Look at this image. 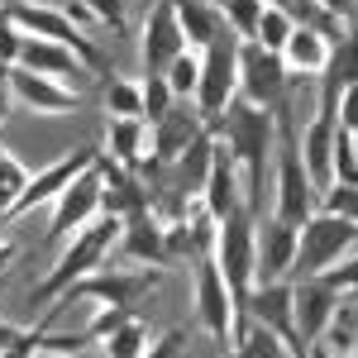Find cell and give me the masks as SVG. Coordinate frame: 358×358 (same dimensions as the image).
I'll list each match as a JSON object with an SVG mask.
<instances>
[{
  "mask_svg": "<svg viewBox=\"0 0 358 358\" xmlns=\"http://www.w3.org/2000/svg\"><path fill=\"white\" fill-rule=\"evenodd\" d=\"M210 129L224 143V153L234 158V167L244 172V182H248L244 206H248V215H258L263 196H268V153L277 148V115L244 101V96H234Z\"/></svg>",
  "mask_w": 358,
  "mask_h": 358,
  "instance_id": "1",
  "label": "cell"
},
{
  "mask_svg": "<svg viewBox=\"0 0 358 358\" xmlns=\"http://www.w3.org/2000/svg\"><path fill=\"white\" fill-rule=\"evenodd\" d=\"M120 229H124V220H120V215H110V210H106V215H96L91 224H82V229L67 239V248L57 253L53 273L34 287V306H38V301H57V296H62L77 277L96 273V268L106 263V253L120 244Z\"/></svg>",
  "mask_w": 358,
  "mask_h": 358,
  "instance_id": "2",
  "label": "cell"
},
{
  "mask_svg": "<svg viewBox=\"0 0 358 358\" xmlns=\"http://www.w3.org/2000/svg\"><path fill=\"white\" fill-rule=\"evenodd\" d=\"M239 96V34L220 29L210 38V48H201V77H196V115L206 124H215L224 106Z\"/></svg>",
  "mask_w": 358,
  "mask_h": 358,
  "instance_id": "3",
  "label": "cell"
},
{
  "mask_svg": "<svg viewBox=\"0 0 358 358\" xmlns=\"http://www.w3.org/2000/svg\"><path fill=\"white\" fill-rule=\"evenodd\" d=\"M354 244H358V224L315 206V215L296 229V263H292V273L296 277H320L325 268H334Z\"/></svg>",
  "mask_w": 358,
  "mask_h": 358,
  "instance_id": "4",
  "label": "cell"
},
{
  "mask_svg": "<svg viewBox=\"0 0 358 358\" xmlns=\"http://www.w3.org/2000/svg\"><path fill=\"white\" fill-rule=\"evenodd\" d=\"M253 234H258V220L248 215V206H239L234 215H224L215 224V239H210V258H215V268H220L234 306L244 301L248 287H253Z\"/></svg>",
  "mask_w": 358,
  "mask_h": 358,
  "instance_id": "5",
  "label": "cell"
},
{
  "mask_svg": "<svg viewBox=\"0 0 358 358\" xmlns=\"http://www.w3.org/2000/svg\"><path fill=\"white\" fill-rule=\"evenodd\" d=\"M158 282H163V268H96V273L77 277L57 301L62 306L96 301V306H124V310H134Z\"/></svg>",
  "mask_w": 358,
  "mask_h": 358,
  "instance_id": "6",
  "label": "cell"
},
{
  "mask_svg": "<svg viewBox=\"0 0 358 358\" xmlns=\"http://www.w3.org/2000/svg\"><path fill=\"white\" fill-rule=\"evenodd\" d=\"M315 206H320V196H315V182L306 177L301 148H296V129L282 120L277 124V206H273V215L301 229L315 215Z\"/></svg>",
  "mask_w": 358,
  "mask_h": 358,
  "instance_id": "7",
  "label": "cell"
},
{
  "mask_svg": "<svg viewBox=\"0 0 358 358\" xmlns=\"http://www.w3.org/2000/svg\"><path fill=\"white\" fill-rule=\"evenodd\" d=\"M287 82H292V72L282 67V57L268 53L253 38H239V96L244 101H253V106H263L282 120L287 115Z\"/></svg>",
  "mask_w": 358,
  "mask_h": 358,
  "instance_id": "8",
  "label": "cell"
},
{
  "mask_svg": "<svg viewBox=\"0 0 358 358\" xmlns=\"http://www.w3.org/2000/svg\"><path fill=\"white\" fill-rule=\"evenodd\" d=\"M196 315H201L206 334L215 344H224V349H229L234 330L244 325V315H239V306H234V296H229V287H224V277L210 253H201V263H196Z\"/></svg>",
  "mask_w": 358,
  "mask_h": 358,
  "instance_id": "9",
  "label": "cell"
},
{
  "mask_svg": "<svg viewBox=\"0 0 358 358\" xmlns=\"http://www.w3.org/2000/svg\"><path fill=\"white\" fill-rule=\"evenodd\" d=\"M96 158H101V148H72V153H62L57 163H48L43 172H29L24 192L15 196V206H10V220H20V215H29V210H38V206L57 201V196L67 192V187H72Z\"/></svg>",
  "mask_w": 358,
  "mask_h": 358,
  "instance_id": "10",
  "label": "cell"
},
{
  "mask_svg": "<svg viewBox=\"0 0 358 358\" xmlns=\"http://www.w3.org/2000/svg\"><path fill=\"white\" fill-rule=\"evenodd\" d=\"M248 320H258V325H268V330L292 349V354L301 358V334H296V306H292V282H253L248 287V296L239 301Z\"/></svg>",
  "mask_w": 358,
  "mask_h": 358,
  "instance_id": "11",
  "label": "cell"
},
{
  "mask_svg": "<svg viewBox=\"0 0 358 358\" xmlns=\"http://www.w3.org/2000/svg\"><path fill=\"white\" fill-rule=\"evenodd\" d=\"M101 215V172H96V163L86 167L82 177L67 187V192L53 201V215H48V244H67L82 224H91Z\"/></svg>",
  "mask_w": 358,
  "mask_h": 358,
  "instance_id": "12",
  "label": "cell"
},
{
  "mask_svg": "<svg viewBox=\"0 0 358 358\" xmlns=\"http://www.w3.org/2000/svg\"><path fill=\"white\" fill-rule=\"evenodd\" d=\"M292 306H296V334H301V344H315V339H325L334 310H339V287L325 282V277H296L292 282Z\"/></svg>",
  "mask_w": 358,
  "mask_h": 358,
  "instance_id": "13",
  "label": "cell"
},
{
  "mask_svg": "<svg viewBox=\"0 0 358 358\" xmlns=\"http://www.w3.org/2000/svg\"><path fill=\"white\" fill-rule=\"evenodd\" d=\"M177 53H187V38H182V24H177V10L172 0H158L143 20V38H138V57H143V77H163L167 62Z\"/></svg>",
  "mask_w": 358,
  "mask_h": 358,
  "instance_id": "14",
  "label": "cell"
},
{
  "mask_svg": "<svg viewBox=\"0 0 358 358\" xmlns=\"http://www.w3.org/2000/svg\"><path fill=\"white\" fill-rule=\"evenodd\" d=\"M296 263V224L287 220H258L253 234V282H282Z\"/></svg>",
  "mask_w": 358,
  "mask_h": 358,
  "instance_id": "15",
  "label": "cell"
},
{
  "mask_svg": "<svg viewBox=\"0 0 358 358\" xmlns=\"http://www.w3.org/2000/svg\"><path fill=\"white\" fill-rule=\"evenodd\" d=\"M10 91L34 115H72L82 106V96L72 86L53 82V77H38V72H24V67H10Z\"/></svg>",
  "mask_w": 358,
  "mask_h": 358,
  "instance_id": "16",
  "label": "cell"
},
{
  "mask_svg": "<svg viewBox=\"0 0 358 358\" xmlns=\"http://www.w3.org/2000/svg\"><path fill=\"white\" fill-rule=\"evenodd\" d=\"M239 206H244V196H239V167L224 153V143H215V163H210L206 182H201V210L220 224L224 215H234Z\"/></svg>",
  "mask_w": 358,
  "mask_h": 358,
  "instance_id": "17",
  "label": "cell"
},
{
  "mask_svg": "<svg viewBox=\"0 0 358 358\" xmlns=\"http://www.w3.org/2000/svg\"><path fill=\"white\" fill-rule=\"evenodd\" d=\"M96 172H101V210H110V215H120V220H129V215H138V210H148V192L134 182L129 167L110 163V158L101 153V158H96Z\"/></svg>",
  "mask_w": 358,
  "mask_h": 358,
  "instance_id": "18",
  "label": "cell"
},
{
  "mask_svg": "<svg viewBox=\"0 0 358 358\" xmlns=\"http://www.w3.org/2000/svg\"><path fill=\"white\" fill-rule=\"evenodd\" d=\"M148 129H153V167H172L192 148V138L206 129V120L196 110H177V106H172V110H167L163 120H153Z\"/></svg>",
  "mask_w": 358,
  "mask_h": 358,
  "instance_id": "19",
  "label": "cell"
},
{
  "mask_svg": "<svg viewBox=\"0 0 358 358\" xmlns=\"http://www.w3.org/2000/svg\"><path fill=\"white\" fill-rule=\"evenodd\" d=\"M320 77H325V86H320V110H334L339 91L358 82V10L349 15V34L339 43H330V57H325Z\"/></svg>",
  "mask_w": 358,
  "mask_h": 358,
  "instance_id": "20",
  "label": "cell"
},
{
  "mask_svg": "<svg viewBox=\"0 0 358 358\" xmlns=\"http://www.w3.org/2000/svg\"><path fill=\"white\" fill-rule=\"evenodd\" d=\"M15 67H24V72H38V77H53V82H72V77H86V62L72 48H62L53 38H29L24 34V48H20V62Z\"/></svg>",
  "mask_w": 358,
  "mask_h": 358,
  "instance_id": "21",
  "label": "cell"
},
{
  "mask_svg": "<svg viewBox=\"0 0 358 358\" xmlns=\"http://www.w3.org/2000/svg\"><path fill=\"white\" fill-rule=\"evenodd\" d=\"M334 110H320L310 124H306V134H296V148H301V163H306V177L315 182V192H325L330 187V158H334Z\"/></svg>",
  "mask_w": 358,
  "mask_h": 358,
  "instance_id": "22",
  "label": "cell"
},
{
  "mask_svg": "<svg viewBox=\"0 0 358 358\" xmlns=\"http://www.w3.org/2000/svg\"><path fill=\"white\" fill-rule=\"evenodd\" d=\"M120 253L124 258H138V263H148V268H158V263H167V239H163V220L153 215V210H138V215H129L124 220V229H120Z\"/></svg>",
  "mask_w": 358,
  "mask_h": 358,
  "instance_id": "23",
  "label": "cell"
},
{
  "mask_svg": "<svg viewBox=\"0 0 358 358\" xmlns=\"http://www.w3.org/2000/svg\"><path fill=\"white\" fill-rule=\"evenodd\" d=\"M143 138H148V120H138V115H110V124H106V158L120 167H129L138 172L143 167Z\"/></svg>",
  "mask_w": 358,
  "mask_h": 358,
  "instance_id": "24",
  "label": "cell"
},
{
  "mask_svg": "<svg viewBox=\"0 0 358 358\" xmlns=\"http://www.w3.org/2000/svg\"><path fill=\"white\" fill-rule=\"evenodd\" d=\"M282 67L287 72H306V77H315L320 67H325V57H330V38L320 34V29H310V24H296L292 29V38H287V48H282Z\"/></svg>",
  "mask_w": 358,
  "mask_h": 358,
  "instance_id": "25",
  "label": "cell"
},
{
  "mask_svg": "<svg viewBox=\"0 0 358 358\" xmlns=\"http://www.w3.org/2000/svg\"><path fill=\"white\" fill-rule=\"evenodd\" d=\"M172 10H177V24H182V38L192 43V53L210 48V38L224 29V15H215L206 0H172Z\"/></svg>",
  "mask_w": 358,
  "mask_h": 358,
  "instance_id": "26",
  "label": "cell"
},
{
  "mask_svg": "<svg viewBox=\"0 0 358 358\" xmlns=\"http://www.w3.org/2000/svg\"><path fill=\"white\" fill-rule=\"evenodd\" d=\"M215 143H220V138H215V129H210V124H206V129L192 138V148L172 163V167H177V177H182V192H201L206 172H210V163H215Z\"/></svg>",
  "mask_w": 358,
  "mask_h": 358,
  "instance_id": "27",
  "label": "cell"
},
{
  "mask_svg": "<svg viewBox=\"0 0 358 358\" xmlns=\"http://www.w3.org/2000/svg\"><path fill=\"white\" fill-rule=\"evenodd\" d=\"M229 354H239V358H296L268 325H258L248 315H244V325L234 330V339H229Z\"/></svg>",
  "mask_w": 358,
  "mask_h": 358,
  "instance_id": "28",
  "label": "cell"
},
{
  "mask_svg": "<svg viewBox=\"0 0 358 358\" xmlns=\"http://www.w3.org/2000/svg\"><path fill=\"white\" fill-rule=\"evenodd\" d=\"M292 29H296V15H292L282 0H263V15H258V34H253V43H263L268 53H282L287 38H292Z\"/></svg>",
  "mask_w": 358,
  "mask_h": 358,
  "instance_id": "29",
  "label": "cell"
},
{
  "mask_svg": "<svg viewBox=\"0 0 358 358\" xmlns=\"http://www.w3.org/2000/svg\"><path fill=\"white\" fill-rule=\"evenodd\" d=\"M62 310H67V306L53 301V310H48V315H43L38 325H24V330H20L15 339H10V344H5V349H0V358H34L38 349H43V334L53 330V320L62 315Z\"/></svg>",
  "mask_w": 358,
  "mask_h": 358,
  "instance_id": "30",
  "label": "cell"
},
{
  "mask_svg": "<svg viewBox=\"0 0 358 358\" xmlns=\"http://www.w3.org/2000/svg\"><path fill=\"white\" fill-rule=\"evenodd\" d=\"M143 349H148V330H143L138 315H129V320L106 339V358H143Z\"/></svg>",
  "mask_w": 358,
  "mask_h": 358,
  "instance_id": "31",
  "label": "cell"
},
{
  "mask_svg": "<svg viewBox=\"0 0 358 358\" xmlns=\"http://www.w3.org/2000/svg\"><path fill=\"white\" fill-rule=\"evenodd\" d=\"M167 86H172V96H177V101H182V96H196V77H201V53H192V48H187V53H177L172 57V62H167Z\"/></svg>",
  "mask_w": 358,
  "mask_h": 358,
  "instance_id": "32",
  "label": "cell"
},
{
  "mask_svg": "<svg viewBox=\"0 0 358 358\" xmlns=\"http://www.w3.org/2000/svg\"><path fill=\"white\" fill-rule=\"evenodd\" d=\"M24 182H29V167L10 153V148H0V210L10 215V206H15V196L24 192Z\"/></svg>",
  "mask_w": 358,
  "mask_h": 358,
  "instance_id": "33",
  "label": "cell"
},
{
  "mask_svg": "<svg viewBox=\"0 0 358 358\" xmlns=\"http://www.w3.org/2000/svg\"><path fill=\"white\" fill-rule=\"evenodd\" d=\"M106 110L110 115H138V120H143V91H138V82L110 77V82H106Z\"/></svg>",
  "mask_w": 358,
  "mask_h": 358,
  "instance_id": "34",
  "label": "cell"
},
{
  "mask_svg": "<svg viewBox=\"0 0 358 358\" xmlns=\"http://www.w3.org/2000/svg\"><path fill=\"white\" fill-rule=\"evenodd\" d=\"M138 91H143V120H148V124H153V120H163V115L172 110V101H177V96H172V86H167V77H158V72H153V77H143Z\"/></svg>",
  "mask_w": 358,
  "mask_h": 358,
  "instance_id": "35",
  "label": "cell"
},
{
  "mask_svg": "<svg viewBox=\"0 0 358 358\" xmlns=\"http://www.w3.org/2000/svg\"><path fill=\"white\" fill-rule=\"evenodd\" d=\"M258 15H263V0H224V24L234 29L239 38L258 34Z\"/></svg>",
  "mask_w": 358,
  "mask_h": 358,
  "instance_id": "36",
  "label": "cell"
},
{
  "mask_svg": "<svg viewBox=\"0 0 358 358\" xmlns=\"http://www.w3.org/2000/svg\"><path fill=\"white\" fill-rule=\"evenodd\" d=\"M320 210H334V215H344V220H354V224H358V187L330 182V187L320 192Z\"/></svg>",
  "mask_w": 358,
  "mask_h": 358,
  "instance_id": "37",
  "label": "cell"
},
{
  "mask_svg": "<svg viewBox=\"0 0 358 358\" xmlns=\"http://www.w3.org/2000/svg\"><path fill=\"white\" fill-rule=\"evenodd\" d=\"M129 315H134V310H124V306H101V310H96V320H91V330H86V344H106V339H110Z\"/></svg>",
  "mask_w": 358,
  "mask_h": 358,
  "instance_id": "38",
  "label": "cell"
},
{
  "mask_svg": "<svg viewBox=\"0 0 358 358\" xmlns=\"http://www.w3.org/2000/svg\"><path fill=\"white\" fill-rule=\"evenodd\" d=\"M20 48H24V29L0 10V62H5V67H15V62H20Z\"/></svg>",
  "mask_w": 358,
  "mask_h": 358,
  "instance_id": "39",
  "label": "cell"
},
{
  "mask_svg": "<svg viewBox=\"0 0 358 358\" xmlns=\"http://www.w3.org/2000/svg\"><path fill=\"white\" fill-rule=\"evenodd\" d=\"M334 124L349 129V134H358V82L339 91V101H334Z\"/></svg>",
  "mask_w": 358,
  "mask_h": 358,
  "instance_id": "40",
  "label": "cell"
},
{
  "mask_svg": "<svg viewBox=\"0 0 358 358\" xmlns=\"http://www.w3.org/2000/svg\"><path fill=\"white\" fill-rule=\"evenodd\" d=\"M86 10H91V20H101L106 29H124V0H86Z\"/></svg>",
  "mask_w": 358,
  "mask_h": 358,
  "instance_id": "41",
  "label": "cell"
},
{
  "mask_svg": "<svg viewBox=\"0 0 358 358\" xmlns=\"http://www.w3.org/2000/svg\"><path fill=\"white\" fill-rule=\"evenodd\" d=\"M320 277H325V282H334L339 292H358V258H349V253H344V258H339L334 268H325Z\"/></svg>",
  "mask_w": 358,
  "mask_h": 358,
  "instance_id": "42",
  "label": "cell"
},
{
  "mask_svg": "<svg viewBox=\"0 0 358 358\" xmlns=\"http://www.w3.org/2000/svg\"><path fill=\"white\" fill-rule=\"evenodd\" d=\"M143 358H187V334L172 330V334H163V339H153V344L143 349Z\"/></svg>",
  "mask_w": 358,
  "mask_h": 358,
  "instance_id": "43",
  "label": "cell"
},
{
  "mask_svg": "<svg viewBox=\"0 0 358 358\" xmlns=\"http://www.w3.org/2000/svg\"><path fill=\"white\" fill-rule=\"evenodd\" d=\"M10 106H15V91H10V67L0 62V124L10 120Z\"/></svg>",
  "mask_w": 358,
  "mask_h": 358,
  "instance_id": "44",
  "label": "cell"
},
{
  "mask_svg": "<svg viewBox=\"0 0 358 358\" xmlns=\"http://www.w3.org/2000/svg\"><path fill=\"white\" fill-rule=\"evenodd\" d=\"M315 10H325V15H334V20H349L354 15V0H310Z\"/></svg>",
  "mask_w": 358,
  "mask_h": 358,
  "instance_id": "45",
  "label": "cell"
},
{
  "mask_svg": "<svg viewBox=\"0 0 358 358\" xmlns=\"http://www.w3.org/2000/svg\"><path fill=\"white\" fill-rule=\"evenodd\" d=\"M15 244H0V292H5V277H10V263H15Z\"/></svg>",
  "mask_w": 358,
  "mask_h": 358,
  "instance_id": "46",
  "label": "cell"
},
{
  "mask_svg": "<svg viewBox=\"0 0 358 358\" xmlns=\"http://www.w3.org/2000/svg\"><path fill=\"white\" fill-rule=\"evenodd\" d=\"M301 358H344V354H334L330 344H320V339H315V344H306V354Z\"/></svg>",
  "mask_w": 358,
  "mask_h": 358,
  "instance_id": "47",
  "label": "cell"
},
{
  "mask_svg": "<svg viewBox=\"0 0 358 358\" xmlns=\"http://www.w3.org/2000/svg\"><path fill=\"white\" fill-rule=\"evenodd\" d=\"M15 334H20V325H10V320H0V349H5V344H10Z\"/></svg>",
  "mask_w": 358,
  "mask_h": 358,
  "instance_id": "48",
  "label": "cell"
},
{
  "mask_svg": "<svg viewBox=\"0 0 358 358\" xmlns=\"http://www.w3.org/2000/svg\"><path fill=\"white\" fill-rule=\"evenodd\" d=\"M48 358H101V354H91V349H72V354H48Z\"/></svg>",
  "mask_w": 358,
  "mask_h": 358,
  "instance_id": "49",
  "label": "cell"
},
{
  "mask_svg": "<svg viewBox=\"0 0 358 358\" xmlns=\"http://www.w3.org/2000/svg\"><path fill=\"white\" fill-rule=\"evenodd\" d=\"M15 5H24V0H0V10H15Z\"/></svg>",
  "mask_w": 358,
  "mask_h": 358,
  "instance_id": "50",
  "label": "cell"
},
{
  "mask_svg": "<svg viewBox=\"0 0 358 358\" xmlns=\"http://www.w3.org/2000/svg\"><path fill=\"white\" fill-rule=\"evenodd\" d=\"M0 224H10V215H5V210H0Z\"/></svg>",
  "mask_w": 358,
  "mask_h": 358,
  "instance_id": "51",
  "label": "cell"
},
{
  "mask_svg": "<svg viewBox=\"0 0 358 358\" xmlns=\"http://www.w3.org/2000/svg\"><path fill=\"white\" fill-rule=\"evenodd\" d=\"M354 153H358V134H354Z\"/></svg>",
  "mask_w": 358,
  "mask_h": 358,
  "instance_id": "52",
  "label": "cell"
},
{
  "mask_svg": "<svg viewBox=\"0 0 358 358\" xmlns=\"http://www.w3.org/2000/svg\"><path fill=\"white\" fill-rule=\"evenodd\" d=\"M349 358H358V349H354V354H349Z\"/></svg>",
  "mask_w": 358,
  "mask_h": 358,
  "instance_id": "53",
  "label": "cell"
},
{
  "mask_svg": "<svg viewBox=\"0 0 358 358\" xmlns=\"http://www.w3.org/2000/svg\"><path fill=\"white\" fill-rule=\"evenodd\" d=\"M229 358H239V354H229Z\"/></svg>",
  "mask_w": 358,
  "mask_h": 358,
  "instance_id": "54",
  "label": "cell"
},
{
  "mask_svg": "<svg viewBox=\"0 0 358 358\" xmlns=\"http://www.w3.org/2000/svg\"><path fill=\"white\" fill-rule=\"evenodd\" d=\"M101 358H106V354H101Z\"/></svg>",
  "mask_w": 358,
  "mask_h": 358,
  "instance_id": "55",
  "label": "cell"
}]
</instances>
